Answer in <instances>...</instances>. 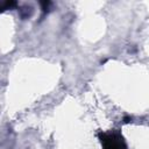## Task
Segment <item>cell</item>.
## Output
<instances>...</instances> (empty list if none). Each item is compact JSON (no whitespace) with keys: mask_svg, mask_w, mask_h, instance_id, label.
I'll return each mask as SVG.
<instances>
[{"mask_svg":"<svg viewBox=\"0 0 149 149\" xmlns=\"http://www.w3.org/2000/svg\"><path fill=\"white\" fill-rule=\"evenodd\" d=\"M99 139L102 149H126L122 136L116 133H101L99 134Z\"/></svg>","mask_w":149,"mask_h":149,"instance_id":"cell-1","label":"cell"},{"mask_svg":"<svg viewBox=\"0 0 149 149\" xmlns=\"http://www.w3.org/2000/svg\"><path fill=\"white\" fill-rule=\"evenodd\" d=\"M15 6V2H13V1H7V2H5L3 5H2V8L3 9H8V8H12V7H14Z\"/></svg>","mask_w":149,"mask_h":149,"instance_id":"cell-2","label":"cell"}]
</instances>
